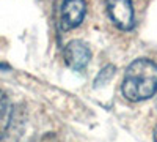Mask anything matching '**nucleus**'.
Here are the masks:
<instances>
[{
  "label": "nucleus",
  "mask_w": 157,
  "mask_h": 142,
  "mask_svg": "<svg viewBox=\"0 0 157 142\" xmlns=\"http://www.w3.org/2000/svg\"><path fill=\"white\" fill-rule=\"evenodd\" d=\"M123 95L129 101H145L157 93V65L149 59H137L127 67Z\"/></svg>",
  "instance_id": "f257e3e1"
},
{
  "label": "nucleus",
  "mask_w": 157,
  "mask_h": 142,
  "mask_svg": "<svg viewBox=\"0 0 157 142\" xmlns=\"http://www.w3.org/2000/svg\"><path fill=\"white\" fill-rule=\"evenodd\" d=\"M107 13L112 22L121 30H132L135 25L132 0H105Z\"/></svg>",
  "instance_id": "f03ea898"
},
{
  "label": "nucleus",
  "mask_w": 157,
  "mask_h": 142,
  "mask_svg": "<svg viewBox=\"0 0 157 142\" xmlns=\"http://www.w3.org/2000/svg\"><path fill=\"white\" fill-rule=\"evenodd\" d=\"M85 0H63L60 10V29L63 32H68L78 27L85 18Z\"/></svg>",
  "instance_id": "7ed1b4c3"
},
{
  "label": "nucleus",
  "mask_w": 157,
  "mask_h": 142,
  "mask_svg": "<svg viewBox=\"0 0 157 142\" xmlns=\"http://www.w3.org/2000/svg\"><path fill=\"white\" fill-rule=\"evenodd\" d=\"M63 55H64V62H66V65L69 68L80 71L88 65V62L91 59V51L83 41L74 40L64 46Z\"/></svg>",
  "instance_id": "20e7f679"
},
{
  "label": "nucleus",
  "mask_w": 157,
  "mask_h": 142,
  "mask_svg": "<svg viewBox=\"0 0 157 142\" xmlns=\"http://www.w3.org/2000/svg\"><path fill=\"white\" fill-rule=\"evenodd\" d=\"M115 74V67H107V68H104L102 71H101V74L98 76V79H96V87H99V85H102L104 82H107L109 81V77H112Z\"/></svg>",
  "instance_id": "39448f33"
},
{
  "label": "nucleus",
  "mask_w": 157,
  "mask_h": 142,
  "mask_svg": "<svg viewBox=\"0 0 157 142\" xmlns=\"http://www.w3.org/2000/svg\"><path fill=\"white\" fill-rule=\"evenodd\" d=\"M154 142H157V126L154 128Z\"/></svg>",
  "instance_id": "423d86ee"
}]
</instances>
